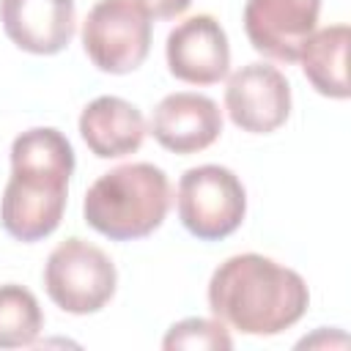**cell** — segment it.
<instances>
[{
  "label": "cell",
  "mask_w": 351,
  "mask_h": 351,
  "mask_svg": "<svg viewBox=\"0 0 351 351\" xmlns=\"http://www.w3.org/2000/svg\"><path fill=\"white\" fill-rule=\"evenodd\" d=\"M225 110L250 134H269L291 115V85L277 66L247 63L228 77Z\"/></svg>",
  "instance_id": "cell-7"
},
{
  "label": "cell",
  "mask_w": 351,
  "mask_h": 351,
  "mask_svg": "<svg viewBox=\"0 0 351 351\" xmlns=\"http://www.w3.org/2000/svg\"><path fill=\"white\" fill-rule=\"evenodd\" d=\"M137 3H140V5L148 11V16H154V19H173V16H178V14H184L192 0H137Z\"/></svg>",
  "instance_id": "cell-16"
},
{
  "label": "cell",
  "mask_w": 351,
  "mask_h": 351,
  "mask_svg": "<svg viewBox=\"0 0 351 351\" xmlns=\"http://www.w3.org/2000/svg\"><path fill=\"white\" fill-rule=\"evenodd\" d=\"M74 173V148L52 126L22 132L11 143V178L0 200L3 230L25 244L41 241L58 230L69 178Z\"/></svg>",
  "instance_id": "cell-1"
},
{
  "label": "cell",
  "mask_w": 351,
  "mask_h": 351,
  "mask_svg": "<svg viewBox=\"0 0 351 351\" xmlns=\"http://www.w3.org/2000/svg\"><path fill=\"white\" fill-rule=\"evenodd\" d=\"M145 132L143 112L121 96H99L80 115V134L99 159H121L140 151Z\"/></svg>",
  "instance_id": "cell-12"
},
{
  "label": "cell",
  "mask_w": 351,
  "mask_h": 351,
  "mask_svg": "<svg viewBox=\"0 0 351 351\" xmlns=\"http://www.w3.org/2000/svg\"><path fill=\"white\" fill-rule=\"evenodd\" d=\"M167 69L189 85H214L228 77L230 44L225 27L211 14H197L178 22L165 44Z\"/></svg>",
  "instance_id": "cell-9"
},
{
  "label": "cell",
  "mask_w": 351,
  "mask_h": 351,
  "mask_svg": "<svg viewBox=\"0 0 351 351\" xmlns=\"http://www.w3.org/2000/svg\"><path fill=\"white\" fill-rule=\"evenodd\" d=\"M151 134L173 154H197L222 134V112L214 99L178 90L156 104L151 115Z\"/></svg>",
  "instance_id": "cell-10"
},
{
  "label": "cell",
  "mask_w": 351,
  "mask_h": 351,
  "mask_svg": "<svg viewBox=\"0 0 351 351\" xmlns=\"http://www.w3.org/2000/svg\"><path fill=\"white\" fill-rule=\"evenodd\" d=\"M165 351H228L233 340L219 318H184L173 324L162 340Z\"/></svg>",
  "instance_id": "cell-15"
},
{
  "label": "cell",
  "mask_w": 351,
  "mask_h": 351,
  "mask_svg": "<svg viewBox=\"0 0 351 351\" xmlns=\"http://www.w3.org/2000/svg\"><path fill=\"white\" fill-rule=\"evenodd\" d=\"M170 208V181L151 162H132L99 176L85 192V222L112 239L134 241L154 233Z\"/></svg>",
  "instance_id": "cell-3"
},
{
  "label": "cell",
  "mask_w": 351,
  "mask_h": 351,
  "mask_svg": "<svg viewBox=\"0 0 351 351\" xmlns=\"http://www.w3.org/2000/svg\"><path fill=\"white\" fill-rule=\"evenodd\" d=\"M44 329V315L38 299L16 285H0V348H25L38 340Z\"/></svg>",
  "instance_id": "cell-14"
},
{
  "label": "cell",
  "mask_w": 351,
  "mask_h": 351,
  "mask_svg": "<svg viewBox=\"0 0 351 351\" xmlns=\"http://www.w3.org/2000/svg\"><path fill=\"white\" fill-rule=\"evenodd\" d=\"M5 36L30 55H55L74 38V0H0Z\"/></svg>",
  "instance_id": "cell-11"
},
{
  "label": "cell",
  "mask_w": 351,
  "mask_h": 351,
  "mask_svg": "<svg viewBox=\"0 0 351 351\" xmlns=\"http://www.w3.org/2000/svg\"><path fill=\"white\" fill-rule=\"evenodd\" d=\"M82 47L104 74H129L151 49V16L137 0H99L82 22Z\"/></svg>",
  "instance_id": "cell-6"
},
{
  "label": "cell",
  "mask_w": 351,
  "mask_h": 351,
  "mask_svg": "<svg viewBox=\"0 0 351 351\" xmlns=\"http://www.w3.org/2000/svg\"><path fill=\"white\" fill-rule=\"evenodd\" d=\"M178 219L200 241L236 233L247 214V192L239 176L222 165L189 167L178 181Z\"/></svg>",
  "instance_id": "cell-5"
},
{
  "label": "cell",
  "mask_w": 351,
  "mask_h": 351,
  "mask_svg": "<svg viewBox=\"0 0 351 351\" xmlns=\"http://www.w3.org/2000/svg\"><path fill=\"white\" fill-rule=\"evenodd\" d=\"M118 271L110 255L80 236L60 241L44 263L47 296L71 315L99 313L112 299Z\"/></svg>",
  "instance_id": "cell-4"
},
{
  "label": "cell",
  "mask_w": 351,
  "mask_h": 351,
  "mask_svg": "<svg viewBox=\"0 0 351 351\" xmlns=\"http://www.w3.org/2000/svg\"><path fill=\"white\" fill-rule=\"evenodd\" d=\"M346 55H348V25H329L304 41L299 52L302 71L321 96L348 99L351 88H348Z\"/></svg>",
  "instance_id": "cell-13"
},
{
  "label": "cell",
  "mask_w": 351,
  "mask_h": 351,
  "mask_svg": "<svg viewBox=\"0 0 351 351\" xmlns=\"http://www.w3.org/2000/svg\"><path fill=\"white\" fill-rule=\"evenodd\" d=\"M321 0H247L244 33L255 52L296 63L304 41L315 33Z\"/></svg>",
  "instance_id": "cell-8"
},
{
  "label": "cell",
  "mask_w": 351,
  "mask_h": 351,
  "mask_svg": "<svg viewBox=\"0 0 351 351\" xmlns=\"http://www.w3.org/2000/svg\"><path fill=\"white\" fill-rule=\"evenodd\" d=\"M307 304L310 291L304 277L258 252L228 258L208 280L214 318L241 335H280L307 313Z\"/></svg>",
  "instance_id": "cell-2"
}]
</instances>
